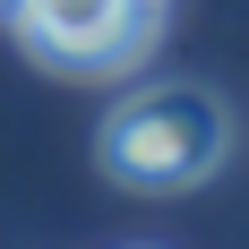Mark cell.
<instances>
[{
  "instance_id": "cell-1",
  "label": "cell",
  "mask_w": 249,
  "mask_h": 249,
  "mask_svg": "<svg viewBox=\"0 0 249 249\" xmlns=\"http://www.w3.org/2000/svg\"><path fill=\"white\" fill-rule=\"evenodd\" d=\"M95 155H103V172L121 189H146V198L198 189V180L224 172V155H232V112L206 86H138V95H121L103 112Z\"/></svg>"
},
{
  "instance_id": "cell-3",
  "label": "cell",
  "mask_w": 249,
  "mask_h": 249,
  "mask_svg": "<svg viewBox=\"0 0 249 249\" xmlns=\"http://www.w3.org/2000/svg\"><path fill=\"white\" fill-rule=\"evenodd\" d=\"M0 9H9V0H0Z\"/></svg>"
},
{
  "instance_id": "cell-2",
  "label": "cell",
  "mask_w": 249,
  "mask_h": 249,
  "mask_svg": "<svg viewBox=\"0 0 249 249\" xmlns=\"http://www.w3.org/2000/svg\"><path fill=\"white\" fill-rule=\"evenodd\" d=\"M9 18L35 60L103 77V69L146 60V43L163 35V0H9Z\"/></svg>"
}]
</instances>
